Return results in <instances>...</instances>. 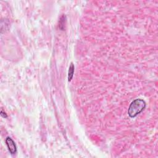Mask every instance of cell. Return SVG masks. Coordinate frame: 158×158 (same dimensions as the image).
<instances>
[{
	"instance_id": "6da1fadb",
	"label": "cell",
	"mask_w": 158,
	"mask_h": 158,
	"mask_svg": "<svg viewBox=\"0 0 158 158\" xmlns=\"http://www.w3.org/2000/svg\"><path fill=\"white\" fill-rule=\"evenodd\" d=\"M146 102L143 99H136L132 102L129 109L128 114L132 117H135L145 109Z\"/></svg>"
},
{
	"instance_id": "7a4b0ae2",
	"label": "cell",
	"mask_w": 158,
	"mask_h": 158,
	"mask_svg": "<svg viewBox=\"0 0 158 158\" xmlns=\"http://www.w3.org/2000/svg\"><path fill=\"white\" fill-rule=\"evenodd\" d=\"M6 143L7 148H8L9 151L10 152L11 154H14L16 153V152H17L16 145H15V142L14 141V140L11 137H7L6 138Z\"/></svg>"
},
{
	"instance_id": "3957f363",
	"label": "cell",
	"mask_w": 158,
	"mask_h": 158,
	"mask_svg": "<svg viewBox=\"0 0 158 158\" xmlns=\"http://www.w3.org/2000/svg\"><path fill=\"white\" fill-rule=\"evenodd\" d=\"M74 69H75L74 64L72 62L69 66V71H68V81L69 82H70L71 80H72V79L74 76Z\"/></svg>"
},
{
	"instance_id": "277c9868",
	"label": "cell",
	"mask_w": 158,
	"mask_h": 158,
	"mask_svg": "<svg viewBox=\"0 0 158 158\" xmlns=\"http://www.w3.org/2000/svg\"><path fill=\"white\" fill-rule=\"evenodd\" d=\"M1 116L3 117H4V118H6V117H7V114H6V113H4L3 110L1 111Z\"/></svg>"
}]
</instances>
